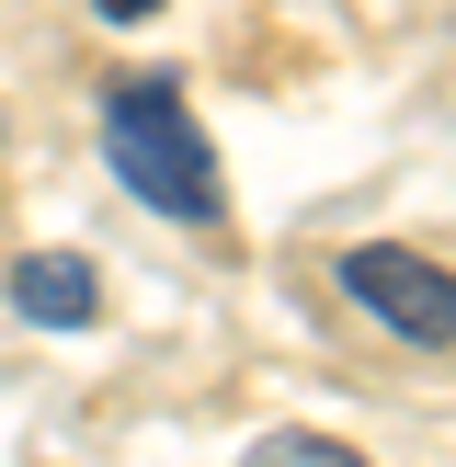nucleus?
Returning a JSON list of instances; mask_svg holds the SVG:
<instances>
[{
  "mask_svg": "<svg viewBox=\"0 0 456 467\" xmlns=\"http://www.w3.org/2000/svg\"><path fill=\"white\" fill-rule=\"evenodd\" d=\"M103 160H114V182H126L137 205H160V217H182V228H205L228 205L217 149H205L182 80H114L103 91Z\"/></svg>",
  "mask_w": 456,
  "mask_h": 467,
  "instance_id": "1",
  "label": "nucleus"
},
{
  "mask_svg": "<svg viewBox=\"0 0 456 467\" xmlns=\"http://www.w3.org/2000/svg\"><path fill=\"white\" fill-rule=\"evenodd\" d=\"M342 296H354L365 319H388L399 342H422V354H445V342H456V274L433 263V251H399V240L342 251Z\"/></svg>",
  "mask_w": 456,
  "mask_h": 467,
  "instance_id": "2",
  "label": "nucleus"
},
{
  "mask_svg": "<svg viewBox=\"0 0 456 467\" xmlns=\"http://www.w3.org/2000/svg\"><path fill=\"white\" fill-rule=\"evenodd\" d=\"M12 308L46 319V331H91L103 319V285H91L80 251H35V263H12Z\"/></svg>",
  "mask_w": 456,
  "mask_h": 467,
  "instance_id": "3",
  "label": "nucleus"
},
{
  "mask_svg": "<svg viewBox=\"0 0 456 467\" xmlns=\"http://www.w3.org/2000/svg\"><path fill=\"white\" fill-rule=\"evenodd\" d=\"M263 467H354V445H331V433H274Z\"/></svg>",
  "mask_w": 456,
  "mask_h": 467,
  "instance_id": "4",
  "label": "nucleus"
},
{
  "mask_svg": "<svg viewBox=\"0 0 456 467\" xmlns=\"http://www.w3.org/2000/svg\"><path fill=\"white\" fill-rule=\"evenodd\" d=\"M91 12H103V23H149L160 0H91Z\"/></svg>",
  "mask_w": 456,
  "mask_h": 467,
  "instance_id": "5",
  "label": "nucleus"
}]
</instances>
